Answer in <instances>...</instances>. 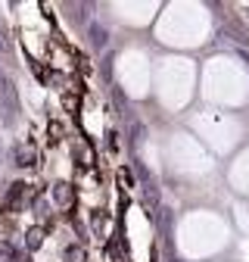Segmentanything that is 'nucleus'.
I'll return each mask as SVG.
<instances>
[{"mask_svg":"<svg viewBox=\"0 0 249 262\" xmlns=\"http://www.w3.org/2000/svg\"><path fill=\"white\" fill-rule=\"evenodd\" d=\"M31 196H35V190H31V184H25V181H16L13 187H10V193H7V206L10 209H22Z\"/></svg>","mask_w":249,"mask_h":262,"instance_id":"1","label":"nucleus"},{"mask_svg":"<svg viewBox=\"0 0 249 262\" xmlns=\"http://www.w3.org/2000/svg\"><path fill=\"white\" fill-rule=\"evenodd\" d=\"M62 138H66V128H62V122L53 119V122L47 125V144H59Z\"/></svg>","mask_w":249,"mask_h":262,"instance_id":"2","label":"nucleus"},{"mask_svg":"<svg viewBox=\"0 0 249 262\" xmlns=\"http://www.w3.org/2000/svg\"><path fill=\"white\" fill-rule=\"evenodd\" d=\"M16 166H22V169L35 166V153H25V150H19V153H16Z\"/></svg>","mask_w":249,"mask_h":262,"instance_id":"3","label":"nucleus"},{"mask_svg":"<svg viewBox=\"0 0 249 262\" xmlns=\"http://www.w3.org/2000/svg\"><path fill=\"white\" fill-rule=\"evenodd\" d=\"M41 241H44V231H41V228H31V231H28V247H31V250H38Z\"/></svg>","mask_w":249,"mask_h":262,"instance_id":"4","label":"nucleus"},{"mask_svg":"<svg viewBox=\"0 0 249 262\" xmlns=\"http://www.w3.org/2000/svg\"><path fill=\"white\" fill-rule=\"evenodd\" d=\"M78 259H81V250L69 247V250H66V262H78Z\"/></svg>","mask_w":249,"mask_h":262,"instance_id":"5","label":"nucleus"},{"mask_svg":"<svg viewBox=\"0 0 249 262\" xmlns=\"http://www.w3.org/2000/svg\"><path fill=\"white\" fill-rule=\"evenodd\" d=\"M106 147H109L112 153L118 150V141H115V131H109V135H106Z\"/></svg>","mask_w":249,"mask_h":262,"instance_id":"6","label":"nucleus"}]
</instances>
